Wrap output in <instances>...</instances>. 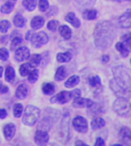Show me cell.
Wrapping results in <instances>:
<instances>
[{"label": "cell", "instance_id": "obj_1", "mask_svg": "<svg viewBox=\"0 0 131 146\" xmlns=\"http://www.w3.org/2000/svg\"><path fill=\"white\" fill-rule=\"evenodd\" d=\"M117 36L115 26L108 21H102L96 24L94 31V41L100 50H107L111 46Z\"/></svg>", "mask_w": 131, "mask_h": 146}, {"label": "cell", "instance_id": "obj_2", "mask_svg": "<svg viewBox=\"0 0 131 146\" xmlns=\"http://www.w3.org/2000/svg\"><path fill=\"white\" fill-rule=\"evenodd\" d=\"M110 88L117 98L130 100V85L124 80L114 77L110 80Z\"/></svg>", "mask_w": 131, "mask_h": 146}, {"label": "cell", "instance_id": "obj_3", "mask_svg": "<svg viewBox=\"0 0 131 146\" xmlns=\"http://www.w3.org/2000/svg\"><path fill=\"white\" fill-rule=\"evenodd\" d=\"M59 116H60L59 110H56L55 109H46L40 122L38 123V130L49 132L55 125V123L57 121Z\"/></svg>", "mask_w": 131, "mask_h": 146}, {"label": "cell", "instance_id": "obj_4", "mask_svg": "<svg viewBox=\"0 0 131 146\" xmlns=\"http://www.w3.org/2000/svg\"><path fill=\"white\" fill-rule=\"evenodd\" d=\"M70 138V115L65 113L57 132V139L62 144H66Z\"/></svg>", "mask_w": 131, "mask_h": 146}, {"label": "cell", "instance_id": "obj_5", "mask_svg": "<svg viewBox=\"0 0 131 146\" xmlns=\"http://www.w3.org/2000/svg\"><path fill=\"white\" fill-rule=\"evenodd\" d=\"M40 116V110L33 105H27L24 115L22 117V123L27 127H32L36 124Z\"/></svg>", "mask_w": 131, "mask_h": 146}, {"label": "cell", "instance_id": "obj_6", "mask_svg": "<svg viewBox=\"0 0 131 146\" xmlns=\"http://www.w3.org/2000/svg\"><path fill=\"white\" fill-rule=\"evenodd\" d=\"M81 95V92L79 89H75L72 92H66V91H63L60 93H58L57 95H55V97H53L50 99V102L52 104H64L68 103L70 100H72V98H76V97H79Z\"/></svg>", "mask_w": 131, "mask_h": 146}, {"label": "cell", "instance_id": "obj_7", "mask_svg": "<svg viewBox=\"0 0 131 146\" xmlns=\"http://www.w3.org/2000/svg\"><path fill=\"white\" fill-rule=\"evenodd\" d=\"M113 110L118 115L122 117H129L131 113L130 100L118 98L113 103Z\"/></svg>", "mask_w": 131, "mask_h": 146}, {"label": "cell", "instance_id": "obj_8", "mask_svg": "<svg viewBox=\"0 0 131 146\" xmlns=\"http://www.w3.org/2000/svg\"><path fill=\"white\" fill-rule=\"evenodd\" d=\"M113 73L114 77L121 79L130 85V70L125 66H117L113 68Z\"/></svg>", "mask_w": 131, "mask_h": 146}, {"label": "cell", "instance_id": "obj_9", "mask_svg": "<svg viewBox=\"0 0 131 146\" xmlns=\"http://www.w3.org/2000/svg\"><path fill=\"white\" fill-rule=\"evenodd\" d=\"M30 40L34 48H40L49 42V36L44 32H39L32 35Z\"/></svg>", "mask_w": 131, "mask_h": 146}, {"label": "cell", "instance_id": "obj_10", "mask_svg": "<svg viewBox=\"0 0 131 146\" xmlns=\"http://www.w3.org/2000/svg\"><path fill=\"white\" fill-rule=\"evenodd\" d=\"M74 129L80 133H86L88 131V121L83 116H76L72 121Z\"/></svg>", "mask_w": 131, "mask_h": 146}, {"label": "cell", "instance_id": "obj_11", "mask_svg": "<svg viewBox=\"0 0 131 146\" xmlns=\"http://www.w3.org/2000/svg\"><path fill=\"white\" fill-rule=\"evenodd\" d=\"M49 139V136L48 132L43 130H38L34 135V142L38 145H45Z\"/></svg>", "mask_w": 131, "mask_h": 146}, {"label": "cell", "instance_id": "obj_12", "mask_svg": "<svg viewBox=\"0 0 131 146\" xmlns=\"http://www.w3.org/2000/svg\"><path fill=\"white\" fill-rule=\"evenodd\" d=\"M94 104V102L89 98H83L79 97L74 98V100L72 102V106L74 108L78 109H84V108H90Z\"/></svg>", "mask_w": 131, "mask_h": 146}, {"label": "cell", "instance_id": "obj_13", "mask_svg": "<svg viewBox=\"0 0 131 146\" xmlns=\"http://www.w3.org/2000/svg\"><path fill=\"white\" fill-rule=\"evenodd\" d=\"M119 140L123 145H125L127 146H130L131 145V132L129 127H122L121 130L119 131Z\"/></svg>", "mask_w": 131, "mask_h": 146}, {"label": "cell", "instance_id": "obj_14", "mask_svg": "<svg viewBox=\"0 0 131 146\" xmlns=\"http://www.w3.org/2000/svg\"><path fill=\"white\" fill-rule=\"evenodd\" d=\"M30 56V50L26 47H20L15 50L14 53V59L18 62H23L29 58Z\"/></svg>", "mask_w": 131, "mask_h": 146}, {"label": "cell", "instance_id": "obj_15", "mask_svg": "<svg viewBox=\"0 0 131 146\" xmlns=\"http://www.w3.org/2000/svg\"><path fill=\"white\" fill-rule=\"evenodd\" d=\"M118 25L123 28H130L131 27V12L130 9H128L124 14H123L118 18Z\"/></svg>", "mask_w": 131, "mask_h": 146}, {"label": "cell", "instance_id": "obj_16", "mask_svg": "<svg viewBox=\"0 0 131 146\" xmlns=\"http://www.w3.org/2000/svg\"><path fill=\"white\" fill-rule=\"evenodd\" d=\"M15 132H16V128L13 123L6 124L3 127V135H4L6 140H8V141L11 140L14 138Z\"/></svg>", "mask_w": 131, "mask_h": 146}, {"label": "cell", "instance_id": "obj_17", "mask_svg": "<svg viewBox=\"0 0 131 146\" xmlns=\"http://www.w3.org/2000/svg\"><path fill=\"white\" fill-rule=\"evenodd\" d=\"M115 47H116L117 50L120 53V55L122 56V57H124V58H126L129 56L130 52V48L128 47L123 42H118L116 44V46Z\"/></svg>", "mask_w": 131, "mask_h": 146}, {"label": "cell", "instance_id": "obj_18", "mask_svg": "<svg viewBox=\"0 0 131 146\" xmlns=\"http://www.w3.org/2000/svg\"><path fill=\"white\" fill-rule=\"evenodd\" d=\"M44 25V18L39 15H37L32 18L31 21V27L34 30H38L41 27H43Z\"/></svg>", "mask_w": 131, "mask_h": 146}, {"label": "cell", "instance_id": "obj_19", "mask_svg": "<svg viewBox=\"0 0 131 146\" xmlns=\"http://www.w3.org/2000/svg\"><path fill=\"white\" fill-rule=\"evenodd\" d=\"M27 93H28L27 86L25 84H21L16 89L15 97L18 99H25L26 98V96H27Z\"/></svg>", "mask_w": 131, "mask_h": 146}, {"label": "cell", "instance_id": "obj_20", "mask_svg": "<svg viewBox=\"0 0 131 146\" xmlns=\"http://www.w3.org/2000/svg\"><path fill=\"white\" fill-rule=\"evenodd\" d=\"M90 110H89V114L90 115H99V114H103V113H106V109L104 108V105L102 104H95L90 107L89 108Z\"/></svg>", "mask_w": 131, "mask_h": 146}, {"label": "cell", "instance_id": "obj_21", "mask_svg": "<svg viewBox=\"0 0 131 146\" xmlns=\"http://www.w3.org/2000/svg\"><path fill=\"white\" fill-rule=\"evenodd\" d=\"M66 21H68L69 23H71L76 28H78L80 27V25H81V22H80L79 19L76 17V15H75V14L73 12H70V13H68L66 15Z\"/></svg>", "mask_w": 131, "mask_h": 146}, {"label": "cell", "instance_id": "obj_22", "mask_svg": "<svg viewBox=\"0 0 131 146\" xmlns=\"http://www.w3.org/2000/svg\"><path fill=\"white\" fill-rule=\"evenodd\" d=\"M59 33L60 35L64 38V39H70L72 37V29L66 26V25H63L61 26L59 28Z\"/></svg>", "mask_w": 131, "mask_h": 146}, {"label": "cell", "instance_id": "obj_23", "mask_svg": "<svg viewBox=\"0 0 131 146\" xmlns=\"http://www.w3.org/2000/svg\"><path fill=\"white\" fill-rule=\"evenodd\" d=\"M13 23L14 25L18 27V28H22L26 26V18L21 15H15L14 17L13 18Z\"/></svg>", "mask_w": 131, "mask_h": 146}, {"label": "cell", "instance_id": "obj_24", "mask_svg": "<svg viewBox=\"0 0 131 146\" xmlns=\"http://www.w3.org/2000/svg\"><path fill=\"white\" fill-rule=\"evenodd\" d=\"M15 79V71L12 66H7L5 70V80L12 83Z\"/></svg>", "mask_w": 131, "mask_h": 146}, {"label": "cell", "instance_id": "obj_25", "mask_svg": "<svg viewBox=\"0 0 131 146\" xmlns=\"http://www.w3.org/2000/svg\"><path fill=\"white\" fill-rule=\"evenodd\" d=\"M67 75V72H66V68L65 66H61L57 68L55 75V79L57 81H61L63 80Z\"/></svg>", "mask_w": 131, "mask_h": 146}, {"label": "cell", "instance_id": "obj_26", "mask_svg": "<svg viewBox=\"0 0 131 146\" xmlns=\"http://www.w3.org/2000/svg\"><path fill=\"white\" fill-rule=\"evenodd\" d=\"M106 125V121L104 119L101 118V117H95V119L92 120L91 121V127L93 130H98L102 128L103 127H105Z\"/></svg>", "mask_w": 131, "mask_h": 146}, {"label": "cell", "instance_id": "obj_27", "mask_svg": "<svg viewBox=\"0 0 131 146\" xmlns=\"http://www.w3.org/2000/svg\"><path fill=\"white\" fill-rule=\"evenodd\" d=\"M15 3L13 1H7L5 2L0 8V10L3 14H9L13 11Z\"/></svg>", "mask_w": 131, "mask_h": 146}, {"label": "cell", "instance_id": "obj_28", "mask_svg": "<svg viewBox=\"0 0 131 146\" xmlns=\"http://www.w3.org/2000/svg\"><path fill=\"white\" fill-rule=\"evenodd\" d=\"M82 15L85 20L92 21V20H95L97 17V11L95 9H85L83 12Z\"/></svg>", "mask_w": 131, "mask_h": 146}, {"label": "cell", "instance_id": "obj_29", "mask_svg": "<svg viewBox=\"0 0 131 146\" xmlns=\"http://www.w3.org/2000/svg\"><path fill=\"white\" fill-rule=\"evenodd\" d=\"M28 59H29V64L31 65L32 68L38 67L42 62V56L39 54H33L31 56H29Z\"/></svg>", "mask_w": 131, "mask_h": 146}, {"label": "cell", "instance_id": "obj_30", "mask_svg": "<svg viewBox=\"0 0 131 146\" xmlns=\"http://www.w3.org/2000/svg\"><path fill=\"white\" fill-rule=\"evenodd\" d=\"M79 81H80V78L78 75H72L65 82V86L66 88H72L75 86H77L79 83Z\"/></svg>", "mask_w": 131, "mask_h": 146}, {"label": "cell", "instance_id": "obj_31", "mask_svg": "<svg viewBox=\"0 0 131 146\" xmlns=\"http://www.w3.org/2000/svg\"><path fill=\"white\" fill-rule=\"evenodd\" d=\"M55 87L52 83H44L42 86V92L45 95H51L55 92Z\"/></svg>", "mask_w": 131, "mask_h": 146}, {"label": "cell", "instance_id": "obj_32", "mask_svg": "<svg viewBox=\"0 0 131 146\" xmlns=\"http://www.w3.org/2000/svg\"><path fill=\"white\" fill-rule=\"evenodd\" d=\"M56 58L59 62H68L72 60V54L70 52H61L57 54Z\"/></svg>", "mask_w": 131, "mask_h": 146}, {"label": "cell", "instance_id": "obj_33", "mask_svg": "<svg viewBox=\"0 0 131 146\" xmlns=\"http://www.w3.org/2000/svg\"><path fill=\"white\" fill-rule=\"evenodd\" d=\"M37 0H23L22 4L28 11H33L37 7Z\"/></svg>", "mask_w": 131, "mask_h": 146}, {"label": "cell", "instance_id": "obj_34", "mask_svg": "<svg viewBox=\"0 0 131 146\" xmlns=\"http://www.w3.org/2000/svg\"><path fill=\"white\" fill-rule=\"evenodd\" d=\"M28 76V81L32 84H34L36 83V81L38 80V76H39V73H38V69H32V71H30L27 74Z\"/></svg>", "mask_w": 131, "mask_h": 146}, {"label": "cell", "instance_id": "obj_35", "mask_svg": "<svg viewBox=\"0 0 131 146\" xmlns=\"http://www.w3.org/2000/svg\"><path fill=\"white\" fill-rule=\"evenodd\" d=\"M23 112V106L20 104H15L13 109V114L15 118H20Z\"/></svg>", "mask_w": 131, "mask_h": 146}, {"label": "cell", "instance_id": "obj_36", "mask_svg": "<svg viewBox=\"0 0 131 146\" xmlns=\"http://www.w3.org/2000/svg\"><path fill=\"white\" fill-rule=\"evenodd\" d=\"M31 65L29 64V63H23V64H21L20 65V69H19V71H20V74L21 75V76H26L27 74H28V73L30 72V70H31Z\"/></svg>", "mask_w": 131, "mask_h": 146}, {"label": "cell", "instance_id": "obj_37", "mask_svg": "<svg viewBox=\"0 0 131 146\" xmlns=\"http://www.w3.org/2000/svg\"><path fill=\"white\" fill-rule=\"evenodd\" d=\"M22 43V38L20 37H15L12 39L10 44V50H15Z\"/></svg>", "mask_w": 131, "mask_h": 146}, {"label": "cell", "instance_id": "obj_38", "mask_svg": "<svg viewBox=\"0 0 131 146\" xmlns=\"http://www.w3.org/2000/svg\"><path fill=\"white\" fill-rule=\"evenodd\" d=\"M11 24L9 21L7 20H3L0 21V32L2 33H5L8 32V30L10 28Z\"/></svg>", "mask_w": 131, "mask_h": 146}, {"label": "cell", "instance_id": "obj_39", "mask_svg": "<svg viewBox=\"0 0 131 146\" xmlns=\"http://www.w3.org/2000/svg\"><path fill=\"white\" fill-rule=\"evenodd\" d=\"M60 25V22L56 20H51L48 22V25H47V27L49 30H50L51 32H55L58 28Z\"/></svg>", "mask_w": 131, "mask_h": 146}, {"label": "cell", "instance_id": "obj_40", "mask_svg": "<svg viewBox=\"0 0 131 146\" xmlns=\"http://www.w3.org/2000/svg\"><path fill=\"white\" fill-rule=\"evenodd\" d=\"M89 83H90V86H91L92 87H96V86L101 85V80L99 76H94L90 79Z\"/></svg>", "mask_w": 131, "mask_h": 146}, {"label": "cell", "instance_id": "obj_41", "mask_svg": "<svg viewBox=\"0 0 131 146\" xmlns=\"http://www.w3.org/2000/svg\"><path fill=\"white\" fill-rule=\"evenodd\" d=\"M49 7V2L48 0H40L39 3H38V8H39V10L42 11V12H45Z\"/></svg>", "mask_w": 131, "mask_h": 146}, {"label": "cell", "instance_id": "obj_42", "mask_svg": "<svg viewBox=\"0 0 131 146\" xmlns=\"http://www.w3.org/2000/svg\"><path fill=\"white\" fill-rule=\"evenodd\" d=\"M9 57V52L6 48H0V60L6 61Z\"/></svg>", "mask_w": 131, "mask_h": 146}, {"label": "cell", "instance_id": "obj_43", "mask_svg": "<svg viewBox=\"0 0 131 146\" xmlns=\"http://www.w3.org/2000/svg\"><path fill=\"white\" fill-rule=\"evenodd\" d=\"M95 1H96V0H76V2H77L79 5H81V6H85V7H87V6H91V5L95 4Z\"/></svg>", "mask_w": 131, "mask_h": 146}, {"label": "cell", "instance_id": "obj_44", "mask_svg": "<svg viewBox=\"0 0 131 146\" xmlns=\"http://www.w3.org/2000/svg\"><path fill=\"white\" fill-rule=\"evenodd\" d=\"M121 39L123 41V43H124L128 47L130 48L131 45V34L130 33H126V34H124L122 37H121Z\"/></svg>", "mask_w": 131, "mask_h": 146}, {"label": "cell", "instance_id": "obj_45", "mask_svg": "<svg viewBox=\"0 0 131 146\" xmlns=\"http://www.w3.org/2000/svg\"><path fill=\"white\" fill-rule=\"evenodd\" d=\"M95 146L105 145V141H104V139H102L101 138H97V139H96V141H95Z\"/></svg>", "mask_w": 131, "mask_h": 146}, {"label": "cell", "instance_id": "obj_46", "mask_svg": "<svg viewBox=\"0 0 131 146\" xmlns=\"http://www.w3.org/2000/svg\"><path fill=\"white\" fill-rule=\"evenodd\" d=\"M7 111L4 110V109H0V119L3 120V119H5L7 117Z\"/></svg>", "mask_w": 131, "mask_h": 146}, {"label": "cell", "instance_id": "obj_47", "mask_svg": "<svg viewBox=\"0 0 131 146\" xmlns=\"http://www.w3.org/2000/svg\"><path fill=\"white\" fill-rule=\"evenodd\" d=\"M8 92H9V88H8L7 86H5L3 85V86L0 88V93H1V94H5V93H7Z\"/></svg>", "mask_w": 131, "mask_h": 146}, {"label": "cell", "instance_id": "obj_48", "mask_svg": "<svg viewBox=\"0 0 131 146\" xmlns=\"http://www.w3.org/2000/svg\"><path fill=\"white\" fill-rule=\"evenodd\" d=\"M109 56H107V55H105V56H102V58H101V62H104V63H107V62H109Z\"/></svg>", "mask_w": 131, "mask_h": 146}, {"label": "cell", "instance_id": "obj_49", "mask_svg": "<svg viewBox=\"0 0 131 146\" xmlns=\"http://www.w3.org/2000/svg\"><path fill=\"white\" fill-rule=\"evenodd\" d=\"M9 36H3L2 38H1V41H2V43H3L4 44L7 43V41L9 40V38H8Z\"/></svg>", "mask_w": 131, "mask_h": 146}, {"label": "cell", "instance_id": "obj_50", "mask_svg": "<svg viewBox=\"0 0 131 146\" xmlns=\"http://www.w3.org/2000/svg\"><path fill=\"white\" fill-rule=\"evenodd\" d=\"M86 145V144L84 142L80 141V140H78V141L75 142V145Z\"/></svg>", "mask_w": 131, "mask_h": 146}, {"label": "cell", "instance_id": "obj_51", "mask_svg": "<svg viewBox=\"0 0 131 146\" xmlns=\"http://www.w3.org/2000/svg\"><path fill=\"white\" fill-rule=\"evenodd\" d=\"M31 37H32V33H31V32H28V33H26V38L27 40H29V39L31 38Z\"/></svg>", "mask_w": 131, "mask_h": 146}, {"label": "cell", "instance_id": "obj_52", "mask_svg": "<svg viewBox=\"0 0 131 146\" xmlns=\"http://www.w3.org/2000/svg\"><path fill=\"white\" fill-rule=\"evenodd\" d=\"M3 67H1V66H0V78H1V77H2V75H3Z\"/></svg>", "mask_w": 131, "mask_h": 146}, {"label": "cell", "instance_id": "obj_53", "mask_svg": "<svg viewBox=\"0 0 131 146\" xmlns=\"http://www.w3.org/2000/svg\"><path fill=\"white\" fill-rule=\"evenodd\" d=\"M116 2H118V3H122V2H124V1H128V2H130V0H115Z\"/></svg>", "mask_w": 131, "mask_h": 146}, {"label": "cell", "instance_id": "obj_54", "mask_svg": "<svg viewBox=\"0 0 131 146\" xmlns=\"http://www.w3.org/2000/svg\"><path fill=\"white\" fill-rule=\"evenodd\" d=\"M59 1H61V3H66V2H68L69 0H59Z\"/></svg>", "mask_w": 131, "mask_h": 146}, {"label": "cell", "instance_id": "obj_55", "mask_svg": "<svg viewBox=\"0 0 131 146\" xmlns=\"http://www.w3.org/2000/svg\"><path fill=\"white\" fill-rule=\"evenodd\" d=\"M3 84L2 83V81H0V88H1L2 86H3Z\"/></svg>", "mask_w": 131, "mask_h": 146}, {"label": "cell", "instance_id": "obj_56", "mask_svg": "<svg viewBox=\"0 0 131 146\" xmlns=\"http://www.w3.org/2000/svg\"><path fill=\"white\" fill-rule=\"evenodd\" d=\"M13 1H16V0H13Z\"/></svg>", "mask_w": 131, "mask_h": 146}]
</instances>
